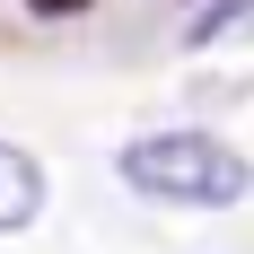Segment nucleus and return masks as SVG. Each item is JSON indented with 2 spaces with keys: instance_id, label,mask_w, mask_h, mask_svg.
Returning <instances> with one entry per match:
<instances>
[{
  "instance_id": "f257e3e1",
  "label": "nucleus",
  "mask_w": 254,
  "mask_h": 254,
  "mask_svg": "<svg viewBox=\"0 0 254 254\" xmlns=\"http://www.w3.org/2000/svg\"><path fill=\"white\" fill-rule=\"evenodd\" d=\"M114 176H123L131 193L167 202V210H228V202H246L254 167L219 140V131L176 123V131H140V140H123V149H114Z\"/></svg>"
},
{
  "instance_id": "7ed1b4c3",
  "label": "nucleus",
  "mask_w": 254,
  "mask_h": 254,
  "mask_svg": "<svg viewBox=\"0 0 254 254\" xmlns=\"http://www.w3.org/2000/svg\"><path fill=\"white\" fill-rule=\"evenodd\" d=\"M254 18V0H210V9H193V18H184V44L202 53V44H219V35H228V26H246Z\"/></svg>"
},
{
  "instance_id": "f03ea898",
  "label": "nucleus",
  "mask_w": 254,
  "mask_h": 254,
  "mask_svg": "<svg viewBox=\"0 0 254 254\" xmlns=\"http://www.w3.org/2000/svg\"><path fill=\"white\" fill-rule=\"evenodd\" d=\"M35 210H44V167H35L18 140H0V237L35 228Z\"/></svg>"
},
{
  "instance_id": "20e7f679",
  "label": "nucleus",
  "mask_w": 254,
  "mask_h": 254,
  "mask_svg": "<svg viewBox=\"0 0 254 254\" xmlns=\"http://www.w3.org/2000/svg\"><path fill=\"white\" fill-rule=\"evenodd\" d=\"M26 9H35V18H79L88 0H26Z\"/></svg>"
}]
</instances>
